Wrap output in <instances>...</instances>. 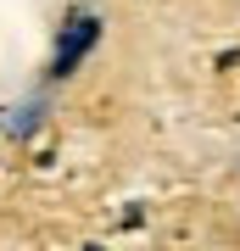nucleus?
I'll return each instance as SVG.
<instances>
[{
	"instance_id": "nucleus-1",
	"label": "nucleus",
	"mask_w": 240,
	"mask_h": 251,
	"mask_svg": "<svg viewBox=\"0 0 240 251\" xmlns=\"http://www.w3.org/2000/svg\"><path fill=\"white\" fill-rule=\"evenodd\" d=\"M95 34H101L95 17H79V23H73L67 34H62V50H56V73H73V67H79V62H84V50L95 45Z\"/></svg>"
}]
</instances>
